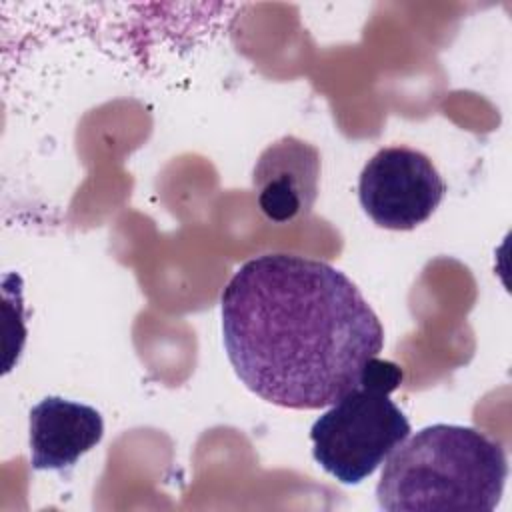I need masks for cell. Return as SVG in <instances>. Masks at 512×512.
<instances>
[{
	"label": "cell",
	"mask_w": 512,
	"mask_h": 512,
	"mask_svg": "<svg viewBox=\"0 0 512 512\" xmlns=\"http://www.w3.org/2000/svg\"><path fill=\"white\" fill-rule=\"evenodd\" d=\"M222 342L242 384L290 410H320L356 388L384 348L358 286L296 254L246 260L220 296Z\"/></svg>",
	"instance_id": "6da1fadb"
},
{
	"label": "cell",
	"mask_w": 512,
	"mask_h": 512,
	"mask_svg": "<svg viewBox=\"0 0 512 512\" xmlns=\"http://www.w3.org/2000/svg\"><path fill=\"white\" fill-rule=\"evenodd\" d=\"M384 462L376 500L386 512H492L508 478L502 444L458 424L418 430Z\"/></svg>",
	"instance_id": "7a4b0ae2"
},
{
	"label": "cell",
	"mask_w": 512,
	"mask_h": 512,
	"mask_svg": "<svg viewBox=\"0 0 512 512\" xmlns=\"http://www.w3.org/2000/svg\"><path fill=\"white\" fill-rule=\"evenodd\" d=\"M402 370L372 358L362 382L338 398L310 428L316 464L340 484H360L410 436L406 414L390 400Z\"/></svg>",
	"instance_id": "3957f363"
},
{
	"label": "cell",
	"mask_w": 512,
	"mask_h": 512,
	"mask_svg": "<svg viewBox=\"0 0 512 512\" xmlns=\"http://www.w3.org/2000/svg\"><path fill=\"white\" fill-rule=\"evenodd\" d=\"M446 194L434 162L410 146L380 148L362 168L358 200L374 224L412 230L426 222Z\"/></svg>",
	"instance_id": "277c9868"
},
{
	"label": "cell",
	"mask_w": 512,
	"mask_h": 512,
	"mask_svg": "<svg viewBox=\"0 0 512 512\" xmlns=\"http://www.w3.org/2000/svg\"><path fill=\"white\" fill-rule=\"evenodd\" d=\"M320 152L296 136H282L262 150L252 170L260 212L276 224L306 216L320 184Z\"/></svg>",
	"instance_id": "5b68a950"
},
{
	"label": "cell",
	"mask_w": 512,
	"mask_h": 512,
	"mask_svg": "<svg viewBox=\"0 0 512 512\" xmlns=\"http://www.w3.org/2000/svg\"><path fill=\"white\" fill-rule=\"evenodd\" d=\"M102 438V414L82 402L46 396L28 414L30 464L38 472L70 470Z\"/></svg>",
	"instance_id": "8992f818"
}]
</instances>
